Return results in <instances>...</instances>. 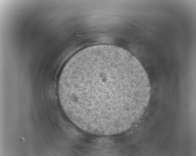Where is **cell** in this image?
Returning a JSON list of instances; mask_svg holds the SVG:
<instances>
[{
  "mask_svg": "<svg viewBox=\"0 0 196 156\" xmlns=\"http://www.w3.org/2000/svg\"><path fill=\"white\" fill-rule=\"evenodd\" d=\"M21 141H24V138H21Z\"/></svg>",
  "mask_w": 196,
  "mask_h": 156,
  "instance_id": "7a4b0ae2",
  "label": "cell"
},
{
  "mask_svg": "<svg viewBox=\"0 0 196 156\" xmlns=\"http://www.w3.org/2000/svg\"><path fill=\"white\" fill-rule=\"evenodd\" d=\"M62 108L80 129L93 134L120 133L146 110L148 75L133 55L120 47L99 44L81 50L68 61L58 81Z\"/></svg>",
  "mask_w": 196,
  "mask_h": 156,
  "instance_id": "6da1fadb",
  "label": "cell"
}]
</instances>
